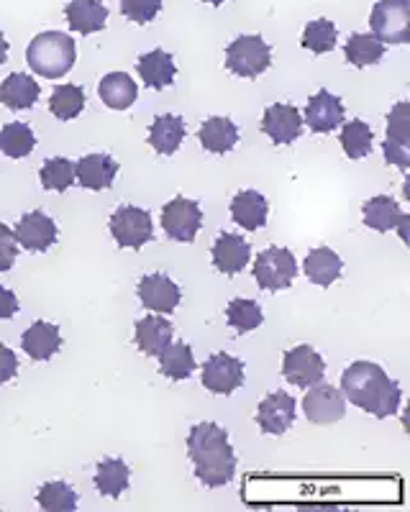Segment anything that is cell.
<instances>
[{
  "mask_svg": "<svg viewBox=\"0 0 410 512\" xmlns=\"http://www.w3.org/2000/svg\"><path fill=\"white\" fill-rule=\"evenodd\" d=\"M36 136L26 123H6L0 128V152L11 159H24L34 152Z\"/></svg>",
  "mask_w": 410,
  "mask_h": 512,
  "instance_id": "obj_33",
  "label": "cell"
},
{
  "mask_svg": "<svg viewBox=\"0 0 410 512\" xmlns=\"http://www.w3.org/2000/svg\"><path fill=\"white\" fill-rule=\"evenodd\" d=\"M77 49L72 36L62 31H44L36 36L26 49V62L36 75L47 77V80H59L72 70L75 64Z\"/></svg>",
  "mask_w": 410,
  "mask_h": 512,
  "instance_id": "obj_3",
  "label": "cell"
},
{
  "mask_svg": "<svg viewBox=\"0 0 410 512\" xmlns=\"http://www.w3.org/2000/svg\"><path fill=\"white\" fill-rule=\"evenodd\" d=\"M36 500H39V505L49 512H72L77 507L75 489L65 482L41 484Z\"/></svg>",
  "mask_w": 410,
  "mask_h": 512,
  "instance_id": "obj_38",
  "label": "cell"
},
{
  "mask_svg": "<svg viewBox=\"0 0 410 512\" xmlns=\"http://www.w3.org/2000/svg\"><path fill=\"white\" fill-rule=\"evenodd\" d=\"M8 59V41H6V36L0 34V64L6 62Z\"/></svg>",
  "mask_w": 410,
  "mask_h": 512,
  "instance_id": "obj_45",
  "label": "cell"
},
{
  "mask_svg": "<svg viewBox=\"0 0 410 512\" xmlns=\"http://www.w3.org/2000/svg\"><path fill=\"white\" fill-rule=\"evenodd\" d=\"M116 172V159L108 157V154H88V157H82L75 164V177L88 190H106V187H111Z\"/></svg>",
  "mask_w": 410,
  "mask_h": 512,
  "instance_id": "obj_19",
  "label": "cell"
},
{
  "mask_svg": "<svg viewBox=\"0 0 410 512\" xmlns=\"http://www.w3.org/2000/svg\"><path fill=\"white\" fill-rule=\"evenodd\" d=\"M244 384V364L231 354H213L203 367V387L213 395H231Z\"/></svg>",
  "mask_w": 410,
  "mask_h": 512,
  "instance_id": "obj_10",
  "label": "cell"
},
{
  "mask_svg": "<svg viewBox=\"0 0 410 512\" xmlns=\"http://www.w3.org/2000/svg\"><path fill=\"white\" fill-rule=\"evenodd\" d=\"M267 213L270 205L267 198L259 195L257 190H241L234 200H231V218L236 226L246 228V231H257L267 223Z\"/></svg>",
  "mask_w": 410,
  "mask_h": 512,
  "instance_id": "obj_20",
  "label": "cell"
},
{
  "mask_svg": "<svg viewBox=\"0 0 410 512\" xmlns=\"http://www.w3.org/2000/svg\"><path fill=\"white\" fill-rule=\"evenodd\" d=\"M39 82L24 72H13L0 82V103L11 111H26L39 100Z\"/></svg>",
  "mask_w": 410,
  "mask_h": 512,
  "instance_id": "obj_22",
  "label": "cell"
},
{
  "mask_svg": "<svg viewBox=\"0 0 410 512\" xmlns=\"http://www.w3.org/2000/svg\"><path fill=\"white\" fill-rule=\"evenodd\" d=\"M172 333H175V328H172L170 320L159 318V315H147L136 323L134 341L147 356H159L164 346L172 341Z\"/></svg>",
  "mask_w": 410,
  "mask_h": 512,
  "instance_id": "obj_24",
  "label": "cell"
},
{
  "mask_svg": "<svg viewBox=\"0 0 410 512\" xmlns=\"http://www.w3.org/2000/svg\"><path fill=\"white\" fill-rule=\"evenodd\" d=\"M303 269H305V277H308L313 285L328 287V285H334V282L341 277L344 262H341L336 251L326 249V246H318V249H313L311 254L305 256Z\"/></svg>",
  "mask_w": 410,
  "mask_h": 512,
  "instance_id": "obj_27",
  "label": "cell"
},
{
  "mask_svg": "<svg viewBox=\"0 0 410 512\" xmlns=\"http://www.w3.org/2000/svg\"><path fill=\"white\" fill-rule=\"evenodd\" d=\"M326 364L311 346H295L282 359V377L295 387H313L323 379Z\"/></svg>",
  "mask_w": 410,
  "mask_h": 512,
  "instance_id": "obj_11",
  "label": "cell"
},
{
  "mask_svg": "<svg viewBox=\"0 0 410 512\" xmlns=\"http://www.w3.org/2000/svg\"><path fill=\"white\" fill-rule=\"evenodd\" d=\"M108 226H111V236L116 239V244L126 246V249H139L152 239L154 233L149 210L134 208V205H121L113 210Z\"/></svg>",
  "mask_w": 410,
  "mask_h": 512,
  "instance_id": "obj_7",
  "label": "cell"
},
{
  "mask_svg": "<svg viewBox=\"0 0 410 512\" xmlns=\"http://www.w3.org/2000/svg\"><path fill=\"white\" fill-rule=\"evenodd\" d=\"M341 149L349 159H362L372 152V128L364 121H349L341 128Z\"/></svg>",
  "mask_w": 410,
  "mask_h": 512,
  "instance_id": "obj_36",
  "label": "cell"
},
{
  "mask_svg": "<svg viewBox=\"0 0 410 512\" xmlns=\"http://www.w3.org/2000/svg\"><path fill=\"white\" fill-rule=\"evenodd\" d=\"M182 139H185V121L175 113H164V116L154 118L152 128H149V144L157 154H175L180 149Z\"/></svg>",
  "mask_w": 410,
  "mask_h": 512,
  "instance_id": "obj_25",
  "label": "cell"
},
{
  "mask_svg": "<svg viewBox=\"0 0 410 512\" xmlns=\"http://www.w3.org/2000/svg\"><path fill=\"white\" fill-rule=\"evenodd\" d=\"M180 287L167 274H147L139 282V300L154 313H172L180 305Z\"/></svg>",
  "mask_w": 410,
  "mask_h": 512,
  "instance_id": "obj_17",
  "label": "cell"
},
{
  "mask_svg": "<svg viewBox=\"0 0 410 512\" xmlns=\"http://www.w3.org/2000/svg\"><path fill=\"white\" fill-rule=\"evenodd\" d=\"M262 131L270 136L275 144H293L303 134V118L298 108L287 103H275L264 111Z\"/></svg>",
  "mask_w": 410,
  "mask_h": 512,
  "instance_id": "obj_14",
  "label": "cell"
},
{
  "mask_svg": "<svg viewBox=\"0 0 410 512\" xmlns=\"http://www.w3.org/2000/svg\"><path fill=\"white\" fill-rule=\"evenodd\" d=\"M162 11V0H121V13L134 24H149Z\"/></svg>",
  "mask_w": 410,
  "mask_h": 512,
  "instance_id": "obj_41",
  "label": "cell"
},
{
  "mask_svg": "<svg viewBox=\"0 0 410 512\" xmlns=\"http://www.w3.org/2000/svg\"><path fill=\"white\" fill-rule=\"evenodd\" d=\"M362 213H364V223L380 233L393 231V228L398 226L403 228L405 223H408V216L400 210V205L395 203L393 198H387V195H377V198L367 200Z\"/></svg>",
  "mask_w": 410,
  "mask_h": 512,
  "instance_id": "obj_28",
  "label": "cell"
},
{
  "mask_svg": "<svg viewBox=\"0 0 410 512\" xmlns=\"http://www.w3.org/2000/svg\"><path fill=\"white\" fill-rule=\"evenodd\" d=\"M65 13L70 29L82 36L98 34V31L106 29L108 8L100 0H70Z\"/></svg>",
  "mask_w": 410,
  "mask_h": 512,
  "instance_id": "obj_21",
  "label": "cell"
},
{
  "mask_svg": "<svg viewBox=\"0 0 410 512\" xmlns=\"http://www.w3.org/2000/svg\"><path fill=\"white\" fill-rule=\"evenodd\" d=\"M305 121L313 134H331L344 123V105L328 90H318L305 108Z\"/></svg>",
  "mask_w": 410,
  "mask_h": 512,
  "instance_id": "obj_16",
  "label": "cell"
},
{
  "mask_svg": "<svg viewBox=\"0 0 410 512\" xmlns=\"http://www.w3.org/2000/svg\"><path fill=\"white\" fill-rule=\"evenodd\" d=\"M295 274H298V262H295L293 251L280 249V246L264 249L254 262V280L262 290H285L293 285Z\"/></svg>",
  "mask_w": 410,
  "mask_h": 512,
  "instance_id": "obj_6",
  "label": "cell"
},
{
  "mask_svg": "<svg viewBox=\"0 0 410 512\" xmlns=\"http://www.w3.org/2000/svg\"><path fill=\"white\" fill-rule=\"evenodd\" d=\"M341 395L375 418H390L400 408V384L372 361H354L341 374Z\"/></svg>",
  "mask_w": 410,
  "mask_h": 512,
  "instance_id": "obj_1",
  "label": "cell"
},
{
  "mask_svg": "<svg viewBox=\"0 0 410 512\" xmlns=\"http://www.w3.org/2000/svg\"><path fill=\"white\" fill-rule=\"evenodd\" d=\"M136 70H139L144 85L152 90L170 88L172 80H175V72H177L172 54L162 52V49H154V52L141 54L139 62H136Z\"/></svg>",
  "mask_w": 410,
  "mask_h": 512,
  "instance_id": "obj_23",
  "label": "cell"
},
{
  "mask_svg": "<svg viewBox=\"0 0 410 512\" xmlns=\"http://www.w3.org/2000/svg\"><path fill=\"white\" fill-rule=\"evenodd\" d=\"M18 256V241L6 223H0V272H8Z\"/></svg>",
  "mask_w": 410,
  "mask_h": 512,
  "instance_id": "obj_42",
  "label": "cell"
},
{
  "mask_svg": "<svg viewBox=\"0 0 410 512\" xmlns=\"http://www.w3.org/2000/svg\"><path fill=\"white\" fill-rule=\"evenodd\" d=\"M252 249L241 239L239 233H221L213 244V264L223 274H239L249 264Z\"/></svg>",
  "mask_w": 410,
  "mask_h": 512,
  "instance_id": "obj_18",
  "label": "cell"
},
{
  "mask_svg": "<svg viewBox=\"0 0 410 512\" xmlns=\"http://www.w3.org/2000/svg\"><path fill=\"white\" fill-rule=\"evenodd\" d=\"M198 139L203 149H208L211 154H226L239 141V131H236L234 121H229V118H208L200 126Z\"/></svg>",
  "mask_w": 410,
  "mask_h": 512,
  "instance_id": "obj_30",
  "label": "cell"
},
{
  "mask_svg": "<svg viewBox=\"0 0 410 512\" xmlns=\"http://www.w3.org/2000/svg\"><path fill=\"white\" fill-rule=\"evenodd\" d=\"M98 95L113 111H126V108L134 105L139 90H136V82L126 72H111V75L100 80Z\"/></svg>",
  "mask_w": 410,
  "mask_h": 512,
  "instance_id": "obj_29",
  "label": "cell"
},
{
  "mask_svg": "<svg viewBox=\"0 0 410 512\" xmlns=\"http://www.w3.org/2000/svg\"><path fill=\"white\" fill-rule=\"evenodd\" d=\"M205 3H211V6H221V3H226V0H205Z\"/></svg>",
  "mask_w": 410,
  "mask_h": 512,
  "instance_id": "obj_46",
  "label": "cell"
},
{
  "mask_svg": "<svg viewBox=\"0 0 410 512\" xmlns=\"http://www.w3.org/2000/svg\"><path fill=\"white\" fill-rule=\"evenodd\" d=\"M195 369V359H193V349H190L188 344H167L162 349V354H159V372L164 374V377L175 379V382H180V379H188L190 374H193Z\"/></svg>",
  "mask_w": 410,
  "mask_h": 512,
  "instance_id": "obj_31",
  "label": "cell"
},
{
  "mask_svg": "<svg viewBox=\"0 0 410 512\" xmlns=\"http://www.w3.org/2000/svg\"><path fill=\"white\" fill-rule=\"evenodd\" d=\"M21 344H24V351L34 361H47L59 351V346H62V336H59L57 326L44 323V320H36L34 326L26 328Z\"/></svg>",
  "mask_w": 410,
  "mask_h": 512,
  "instance_id": "obj_26",
  "label": "cell"
},
{
  "mask_svg": "<svg viewBox=\"0 0 410 512\" xmlns=\"http://www.w3.org/2000/svg\"><path fill=\"white\" fill-rule=\"evenodd\" d=\"M372 36L382 44H405L410 39V3L408 0H377L369 16Z\"/></svg>",
  "mask_w": 410,
  "mask_h": 512,
  "instance_id": "obj_5",
  "label": "cell"
},
{
  "mask_svg": "<svg viewBox=\"0 0 410 512\" xmlns=\"http://www.w3.org/2000/svg\"><path fill=\"white\" fill-rule=\"evenodd\" d=\"M188 456L195 464V474L205 487H223L234 479L236 456L229 443V433L216 423H198L188 436Z\"/></svg>",
  "mask_w": 410,
  "mask_h": 512,
  "instance_id": "obj_2",
  "label": "cell"
},
{
  "mask_svg": "<svg viewBox=\"0 0 410 512\" xmlns=\"http://www.w3.org/2000/svg\"><path fill=\"white\" fill-rule=\"evenodd\" d=\"M295 397L287 392H272L264 397L257 408V423L264 433L282 436L295 423Z\"/></svg>",
  "mask_w": 410,
  "mask_h": 512,
  "instance_id": "obj_12",
  "label": "cell"
},
{
  "mask_svg": "<svg viewBox=\"0 0 410 512\" xmlns=\"http://www.w3.org/2000/svg\"><path fill=\"white\" fill-rule=\"evenodd\" d=\"M303 413L305 418L316 425L339 423L346 413L344 395H341V390L331 387V384H313L308 395L303 397Z\"/></svg>",
  "mask_w": 410,
  "mask_h": 512,
  "instance_id": "obj_9",
  "label": "cell"
},
{
  "mask_svg": "<svg viewBox=\"0 0 410 512\" xmlns=\"http://www.w3.org/2000/svg\"><path fill=\"white\" fill-rule=\"evenodd\" d=\"M72 182H75V164L70 159L54 157L47 159L44 167H41V185H44V190L65 192Z\"/></svg>",
  "mask_w": 410,
  "mask_h": 512,
  "instance_id": "obj_40",
  "label": "cell"
},
{
  "mask_svg": "<svg viewBox=\"0 0 410 512\" xmlns=\"http://www.w3.org/2000/svg\"><path fill=\"white\" fill-rule=\"evenodd\" d=\"M18 313V297L11 290L0 287V320H8Z\"/></svg>",
  "mask_w": 410,
  "mask_h": 512,
  "instance_id": "obj_44",
  "label": "cell"
},
{
  "mask_svg": "<svg viewBox=\"0 0 410 512\" xmlns=\"http://www.w3.org/2000/svg\"><path fill=\"white\" fill-rule=\"evenodd\" d=\"M408 103H398L395 111L387 118V139H385V159L390 164H398L400 169H408L410 164V136H408Z\"/></svg>",
  "mask_w": 410,
  "mask_h": 512,
  "instance_id": "obj_15",
  "label": "cell"
},
{
  "mask_svg": "<svg viewBox=\"0 0 410 512\" xmlns=\"http://www.w3.org/2000/svg\"><path fill=\"white\" fill-rule=\"evenodd\" d=\"M18 372V359L6 344H0V384L11 382Z\"/></svg>",
  "mask_w": 410,
  "mask_h": 512,
  "instance_id": "obj_43",
  "label": "cell"
},
{
  "mask_svg": "<svg viewBox=\"0 0 410 512\" xmlns=\"http://www.w3.org/2000/svg\"><path fill=\"white\" fill-rule=\"evenodd\" d=\"M85 108V93L77 85H57L49 98V111L59 121H72L77 118Z\"/></svg>",
  "mask_w": 410,
  "mask_h": 512,
  "instance_id": "obj_35",
  "label": "cell"
},
{
  "mask_svg": "<svg viewBox=\"0 0 410 512\" xmlns=\"http://www.w3.org/2000/svg\"><path fill=\"white\" fill-rule=\"evenodd\" d=\"M346 62L354 64V67H369V64H377L385 54V44H382L377 36L372 34H352L346 41Z\"/></svg>",
  "mask_w": 410,
  "mask_h": 512,
  "instance_id": "obj_34",
  "label": "cell"
},
{
  "mask_svg": "<svg viewBox=\"0 0 410 512\" xmlns=\"http://www.w3.org/2000/svg\"><path fill=\"white\" fill-rule=\"evenodd\" d=\"M336 39H339V31L336 26L328 21V18H316L311 24L305 26L303 31V44L305 49H311L313 54H326L336 47Z\"/></svg>",
  "mask_w": 410,
  "mask_h": 512,
  "instance_id": "obj_37",
  "label": "cell"
},
{
  "mask_svg": "<svg viewBox=\"0 0 410 512\" xmlns=\"http://www.w3.org/2000/svg\"><path fill=\"white\" fill-rule=\"evenodd\" d=\"M226 318H229L231 328H236L239 333H249L262 326L264 313L257 300H244V297H239V300H231V305L226 308Z\"/></svg>",
  "mask_w": 410,
  "mask_h": 512,
  "instance_id": "obj_39",
  "label": "cell"
},
{
  "mask_svg": "<svg viewBox=\"0 0 410 512\" xmlns=\"http://www.w3.org/2000/svg\"><path fill=\"white\" fill-rule=\"evenodd\" d=\"M13 236H16V241L24 246V249L47 251L49 246H54V241H57V223H54L47 213L31 210V213H26V216L16 223Z\"/></svg>",
  "mask_w": 410,
  "mask_h": 512,
  "instance_id": "obj_13",
  "label": "cell"
},
{
  "mask_svg": "<svg viewBox=\"0 0 410 512\" xmlns=\"http://www.w3.org/2000/svg\"><path fill=\"white\" fill-rule=\"evenodd\" d=\"M270 64L272 49L259 34L239 36V39L231 41L229 49H226V67H229L234 75L246 77V80H254V77H259L262 72H267Z\"/></svg>",
  "mask_w": 410,
  "mask_h": 512,
  "instance_id": "obj_4",
  "label": "cell"
},
{
  "mask_svg": "<svg viewBox=\"0 0 410 512\" xmlns=\"http://www.w3.org/2000/svg\"><path fill=\"white\" fill-rule=\"evenodd\" d=\"M129 487V466L121 459L100 461L95 469V489L106 497H121L123 489Z\"/></svg>",
  "mask_w": 410,
  "mask_h": 512,
  "instance_id": "obj_32",
  "label": "cell"
},
{
  "mask_svg": "<svg viewBox=\"0 0 410 512\" xmlns=\"http://www.w3.org/2000/svg\"><path fill=\"white\" fill-rule=\"evenodd\" d=\"M200 223H203V210H200V205L195 200L175 198L162 208L164 233L172 241H182V244L195 241V236L200 231Z\"/></svg>",
  "mask_w": 410,
  "mask_h": 512,
  "instance_id": "obj_8",
  "label": "cell"
}]
</instances>
